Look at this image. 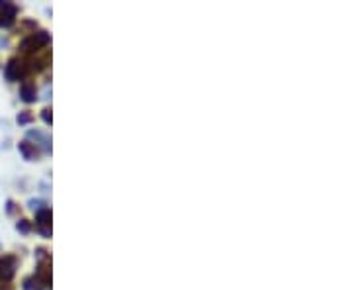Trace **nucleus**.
I'll list each match as a JSON object with an SVG mask.
<instances>
[{"instance_id":"nucleus-1","label":"nucleus","mask_w":353,"mask_h":290,"mask_svg":"<svg viewBox=\"0 0 353 290\" xmlns=\"http://www.w3.org/2000/svg\"><path fill=\"white\" fill-rule=\"evenodd\" d=\"M14 14H16V8L12 4H0V26L12 22Z\"/></svg>"},{"instance_id":"nucleus-2","label":"nucleus","mask_w":353,"mask_h":290,"mask_svg":"<svg viewBox=\"0 0 353 290\" xmlns=\"http://www.w3.org/2000/svg\"><path fill=\"white\" fill-rule=\"evenodd\" d=\"M12 274H14V259H12V257L0 259V276L10 278Z\"/></svg>"}]
</instances>
